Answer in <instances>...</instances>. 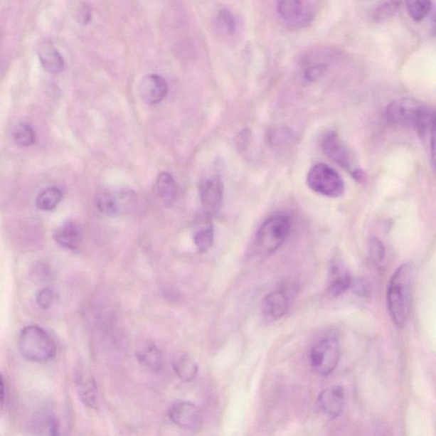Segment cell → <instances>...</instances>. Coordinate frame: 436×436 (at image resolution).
Returning a JSON list of instances; mask_svg holds the SVG:
<instances>
[{
	"instance_id": "obj_1",
	"label": "cell",
	"mask_w": 436,
	"mask_h": 436,
	"mask_svg": "<svg viewBox=\"0 0 436 436\" xmlns=\"http://www.w3.org/2000/svg\"><path fill=\"white\" fill-rule=\"evenodd\" d=\"M413 265L404 263L393 275L387 292L388 312L397 326L403 328L408 323L411 309L413 283Z\"/></svg>"
},
{
	"instance_id": "obj_2",
	"label": "cell",
	"mask_w": 436,
	"mask_h": 436,
	"mask_svg": "<svg viewBox=\"0 0 436 436\" xmlns=\"http://www.w3.org/2000/svg\"><path fill=\"white\" fill-rule=\"evenodd\" d=\"M435 112L413 98H400L392 102L386 111L388 122L399 127H413L425 136L431 131Z\"/></svg>"
},
{
	"instance_id": "obj_3",
	"label": "cell",
	"mask_w": 436,
	"mask_h": 436,
	"mask_svg": "<svg viewBox=\"0 0 436 436\" xmlns=\"http://www.w3.org/2000/svg\"><path fill=\"white\" fill-rule=\"evenodd\" d=\"M18 349L24 359L33 362L51 361L57 353V347L48 332L34 325L26 326L21 331Z\"/></svg>"
},
{
	"instance_id": "obj_4",
	"label": "cell",
	"mask_w": 436,
	"mask_h": 436,
	"mask_svg": "<svg viewBox=\"0 0 436 436\" xmlns=\"http://www.w3.org/2000/svg\"><path fill=\"white\" fill-rule=\"evenodd\" d=\"M291 231V222L286 215H275L266 220L259 230L257 244L263 252L273 253L285 243Z\"/></svg>"
},
{
	"instance_id": "obj_5",
	"label": "cell",
	"mask_w": 436,
	"mask_h": 436,
	"mask_svg": "<svg viewBox=\"0 0 436 436\" xmlns=\"http://www.w3.org/2000/svg\"><path fill=\"white\" fill-rule=\"evenodd\" d=\"M97 209L107 216L132 213L137 204V196L131 189L102 190L97 196Z\"/></svg>"
},
{
	"instance_id": "obj_6",
	"label": "cell",
	"mask_w": 436,
	"mask_h": 436,
	"mask_svg": "<svg viewBox=\"0 0 436 436\" xmlns=\"http://www.w3.org/2000/svg\"><path fill=\"white\" fill-rule=\"evenodd\" d=\"M309 187L323 196L338 198L344 192L343 179L325 164H319L309 171L307 176Z\"/></svg>"
},
{
	"instance_id": "obj_7",
	"label": "cell",
	"mask_w": 436,
	"mask_h": 436,
	"mask_svg": "<svg viewBox=\"0 0 436 436\" xmlns=\"http://www.w3.org/2000/svg\"><path fill=\"white\" fill-rule=\"evenodd\" d=\"M340 345L334 336L314 344L310 353V362L315 373L328 377L334 372L340 359Z\"/></svg>"
},
{
	"instance_id": "obj_8",
	"label": "cell",
	"mask_w": 436,
	"mask_h": 436,
	"mask_svg": "<svg viewBox=\"0 0 436 436\" xmlns=\"http://www.w3.org/2000/svg\"><path fill=\"white\" fill-rule=\"evenodd\" d=\"M322 148L328 157L344 169L351 172L353 178L359 181L362 179L363 174L356 166L355 158H353L351 150L340 140L336 133L329 132L326 134L322 142Z\"/></svg>"
},
{
	"instance_id": "obj_9",
	"label": "cell",
	"mask_w": 436,
	"mask_h": 436,
	"mask_svg": "<svg viewBox=\"0 0 436 436\" xmlns=\"http://www.w3.org/2000/svg\"><path fill=\"white\" fill-rule=\"evenodd\" d=\"M168 415L172 422L184 430H196L201 425L200 410L188 401H180L172 405Z\"/></svg>"
},
{
	"instance_id": "obj_10",
	"label": "cell",
	"mask_w": 436,
	"mask_h": 436,
	"mask_svg": "<svg viewBox=\"0 0 436 436\" xmlns=\"http://www.w3.org/2000/svg\"><path fill=\"white\" fill-rule=\"evenodd\" d=\"M203 208L207 215H214L221 209L223 200V184L219 178L203 181L200 187Z\"/></svg>"
},
{
	"instance_id": "obj_11",
	"label": "cell",
	"mask_w": 436,
	"mask_h": 436,
	"mask_svg": "<svg viewBox=\"0 0 436 436\" xmlns=\"http://www.w3.org/2000/svg\"><path fill=\"white\" fill-rule=\"evenodd\" d=\"M344 403L345 393L343 387L339 386L326 388L318 397L319 408L331 420H335L340 416L344 408Z\"/></svg>"
},
{
	"instance_id": "obj_12",
	"label": "cell",
	"mask_w": 436,
	"mask_h": 436,
	"mask_svg": "<svg viewBox=\"0 0 436 436\" xmlns=\"http://www.w3.org/2000/svg\"><path fill=\"white\" fill-rule=\"evenodd\" d=\"M167 82L164 78L158 75H149L142 80L139 86L140 96L149 105H157L167 96Z\"/></svg>"
},
{
	"instance_id": "obj_13",
	"label": "cell",
	"mask_w": 436,
	"mask_h": 436,
	"mask_svg": "<svg viewBox=\"0 0 436 436\" xmlns=\"http://www.w3.org/2000/svg\"><path fill=\"white\" fill-rule=\"evenodd\" d=\"M78 395L86 407L96 409L99 403V393L96 381L92 375L80 372L76 375Z\"/></svg>"
},
{
	"instance_id": "obj_14",
	"label": "cell",
	"mask_w": 436,
	"mask_h": 436,
	"mask_svg": "<svg viewBox=\"0 0 436 436\" xmlns=\"http://www.w3.org/2000/svg\"><path fill=\"white\" fill-rule=\"evenodd\" d=\"M53 238L60 247L75 250L79 248L81 243L80 228L75 222H65L54 231Z\"/></svg>"
},
{
	"instance_id": "obj_15",
	"label": "cell",
	"mask_w": 436,
	"mask_h": 436,
	"mask_svg": "<svg viewBox=\"0 0 436 436\" xmlns=\"http://www.w3.org/2000/svg\"><path fill=\"white\" fill-rule=\"evenodd\" d=\"M263 312L272 319H278L284 317L290 308V300L286 291L283 289L270 293L262 304Z\"/></svg>"
},
{
	"instance_id": "obj_16",
	"label": "cell",
	"mask_w": 436,
	"mask_h": 436,
	"mask_svg": "<svg viewBox=\"0 0 436 436\" xmlns=\"http://www.w3.org/2000/svg\"><path fill=\"white\" fill-rule=\"evenodd\" d=\"M38 57L43 68L51 73H61L65 68L63 55L48 42H43L37 48Z\"/></svg>"
},
{
	"instance_id": "obj_17",
	"label": "cell",
	"mask_w": 436,
	"mask_h": 436,
	"mask_svg": "<svg viewBox=\"0 0 436 436\" xmlns=\"http://www.w3.org/2000/svg\"><path fill=\"white\" fill-rule=\"evenodd\" d=\"M172 366L176 376L185 383H190L196 378L198 366L196 360L187 353L176 356Z\"/></svg>"
},
{
	"instance_id": "obj_18",
	"label": "cell",
	"mask_w": 436,
	"mask_h": 436,
	"mask_svg": "<svg viewBox=\"0 0 436 436\" xmlns=\"http://www.w3.org/2000/svg\"><path fill=\"white\" fill-rule=\"evenodd\" d=\"M137 358L138 362L151 372H159L162 369V353L156 345L153 344L146 345L137 352Z\"/></svg>"
},
{
	"instance_id": "obj_19",
	"label": "cell",
	"mask_w": 436,
	"mask_h": 436,
	"mask_svg": "<svg viewBox=\"0 0 436 436\" xmlns=\"http://www.w3.org/2000/svg\"><path fill=\"white\" fill-rule=\"evenodd\" d=\"M157 190L164 203L170 206L174 204L176 197V185L172 176L168 172H161L158 176Z\"/></svg>"
},
{
	"instance_id": "obj_20",
	"label": "cell",
	"mask_w": 436,
	"mask_h": 436,
	"mask_svg": "<svg viewBox=\"0 0 436 436\" xmlns=\"http://www.w3.org/2000/svg\"><path fill=\"white\" fill-rule=\"evenodd\" d=\"M62 189L51 187L44 190L36 198V206L42 211H50L57 207L58 203L63 200Z\"/></svg>"
},
{
	"instance_id": "obj_21",
	"label": "cell",
	"mask_w": 436,
	"mask_h": 436,
	"mask_svg": "<svg viewBox=\"0 0 436 436\" xmlns=\"http://www.w3.org/2000/svg\"><path fill=\"white\" fill-rule=\"evenodd\" d=\"M352 285L353 279L351 275L339 269L336 270L334 278L328 287V294L334 297L343 295L352 287Z\"/></svg>"
},
{
	"instance_id": "obj_22",
	"label": "cell",
	"mask_w": 436,
	"mask_h": 436,
	"mask_svg": "<svg viewBox=\"0 0 436 436\" xmlns=\"http://www.w3.org/2000/svg\"><path fill=\"white\" fill-rule=\"evenodd\" d=\"M193 243L200 253L206 252L214 243V231L213 225L208 222L194 233Z\"/></svg>"
},
{
	"instance_id": "obj_23",
	"label": "cell",
	"mask_w": 436,
	"mask_h": 436,
	"mask_svg": "<svg viewBox=\"0 0 436 436\" xmlns=\"http://www.w3.org/2000/svg\"><path fill=\"white\" fill-rule=\"evenodd\" d=\"M277 9L284 20L294 21L303 11V0H278Z\"/></svg>"
},
{
	"instance_id": "obj_24",
	"label": "cell",
	"mask_w": 436,
	"mask_h": 436,
	"mask_svg": "<svg viewBox=\"0 0 436 436\" xmlns=\"http://www.w3.org/2000/svg\"><path fill=\"white\" fill-rule=\"evenodd\" d=\"M408 15L414 21L425 18L431 10V0H405Z\"/></svg>"
},
{
	"instance_id": "obj_25",
	"label": "cell",
	"mask_w": 436,
	"mask_h": 436,
	"mask_svg": "<svg viewBox=\"0 0 436 436\" xmlns=\"http://www.w3.org/2000/svg\"><path fill=\"white\" fill-rule=\"evenodd\" d=\"M13 139L19 146L28 147L36 142V134L31 125L21 123L17 124L13 131Z\"/></svg>"
},
{
	"instance_id": "obj_26",
	"label": "cell",
	"mask_w": 436,
	"mask_h": 436,
	"mask_svg": "<svg viewBox=\"0 0 436 436\" xmlns=\"http://www.w3.org/2000/svg\"><path fill=\"white\" fill-rule=\"evenodd\" d=\"M55 299H57V293L50 287L42 288L36 295V303L38 307L43 309H50Z\"/></svg>"
},
{
	"instance_id": "obj_27",
	"label": "cell",
	"mask_w": 436,
	"mask_h": 436,
	"mask_svg": "<svg viewBox=\"0 0 436 436\" xmlns=\"http://www.w3.org/2000/svg\"><path fill=\"white\" fill-rule=\"evenodd\" d=\"M369 250L371 257L376 265H381L386 258V248L382 241L378 238H372L369 241Z\"/></svg>"
},
{
	"instance_id": "obj_28",
	"label": "cell",
	"mask_w": 436,
	"mask_h": 436,
	"mask_svg": "<svg viewBox=\"0 0 436 436\" xmlns=\"http://www.w3.org/2000/svg\"><path fill=\"white\" fill-rule=\"evenodd\" d=\"M218 23L219 28L228 33L235 32V23L234 17L231 13L227 10H223L219 13Z\"/></svg>"
},
{
	"instance_id": "obj_29",
	"label": "cell",
	"mask_w": 436,
	"mask_h": 436,
	"mask_svg": "<svg viewBox=\"0 0 436 436\" xmlns=\"http://www.w3.org/2000/svg\"><path fill=\"white\" fill-rule=\"evenodd\" d=\"M92 11L88 3H81L77 11V20L81 25H87L92 20Z\"/></svg>"
},
{
	"instance_id": "obj_30",
	"label": "cell",
	"mask_w": 436,
	"mask_h": 436,
	"mask_svg": "<svg viewBox=\"0 0 436 436\" xmlns=\"http://www.w3.org/2000/svg\"><path fill=\"white\" fill-rule=\"evenodd\" d=\"M326 71L325 65H315L305 72V78L309 82H315L321 79Z\"/></svg>"
},
{
	"instance_id": "obj_31",
	"label": "cell",
	"mask_w": 436,
	"mask_h": 436,
	"mask_svg": "<svg viewBox=\"0 0 436 436\" xmlns=\"http://www.w3.org/2000/svg\"><path fill=\"white\" fill-rule=\"evenodd\" d=\"M431 134V158H432L433 166L436 171V112L435 115Z\"/></svg>"
},
{
	"instance_id": "obj_32",
	"label": "cell",
	"mask_w": 436,
	"mask_h": 436,
	"mask_svg": "<svg viewBox=\"0 0 436 436\" xmlns=\"http://www.w3.org/2000/svg\"><path fill=\"white\" fill-rule=\"evenodd\" d=\"M435 28H436V27H435Z\"/></svg>"
}]
</instances>
